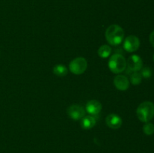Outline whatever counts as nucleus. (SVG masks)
<instances>
[{
  "label": "nucleus",
  "instance_id": "nucleus-1",
  "mask_svg": "<svg viewBox=\"0 0 154 153\" xmlns=\"http://www.w3.org/2000/svg\"><path fill=\"white\" fill-rule=\"evenodd\" d=\"M125 33L121 26L118 25H111L105 31V38L112 46L120 44L124 40Z\"/></svg>",
  "mask_w": 154,
  "mask_h": 153
},
{
  "label": "nucleus",
  "instance_id": "nucleus-2",
  "mask_svg": "<svg viewBox=\"0 0 154 153\" xmlns=\"http://www.w3.org/2000/svg\"><path fill=\"white\" fill-rule=\"evenodd\" d=\"M138 119L142 122H149L154 117V104L144 101L138 106L136 110Z\"/></svg>",
  "mask_w": 154,
  "mask_h": 153
},
{
  "label": "nucleus",
  "instance_id": "nucleus-3",
  "mask_svg": "<svg viewBox=\"0 0 154 153\" xmlns=\"http://www.w3.org/2000/svg\"><path fill=\"white\" fill-rule=\"evenodd\" d=\"M108 67L113 73L120 74L126 70V60L121 54L115 53L110 58L108 61Z\"/></svg>",
  "mask_w": 154,
  "mask_h": 153
},
{
  "label": "nucleus",
  "instance_id": "nucleus-4",
  "mask_svg": "<svg viewBox=\"0 0 154 153\" xmlns=\"http://www.w3.org/2000/svg\"><path fill=\"white\" fill-rule=\"evenodd\" d=\"M87 68V62L84 57H78L69 64V69L74 74H82Z\"/></svg>",
  "mask_w": 154,
  "mask_h": 153
},
{
  "label": "nucleus",
  "instance_id": "nucleus-5",
  "mask_svg": "<svg viewBox=\"0 0 154 153\" xmlns=\"http://www.w3.org/2000/svg\"><path fill=\"white\" fill-rule=\"evenodd\" d=\"M143 62L141 57L138 55H132L128 58L126 62V67H127L128 73L129 72H138L142 68Z\"/></svg>",
  "mask_w": 154,
  "mask_h": 153
},
{
  "label": "nucleus",
  "instance_id": "nucleus-6",
  "mask_svg": "<svg viewBox=\"0 0 154 153\" xmlns=\"http://www.w3.org/2000/svg\"><path fill=\"white\" fill-rule=\"evenodd\" d=\"M140 46V40L137 36L129 35L125 38L123 47L127 52H132L136 51Z\"/></svg>",
  "mask_w": 154,
  "mask_h": 153
},
{
  "label": "nucleus",
  "instance_id": "nucleus-7",
  "mask_svg": "<svg viewBox=\"0 0 154 153\" xmlns=\"http://www.w3.org/2000/svg\"><path fill=\"white\" fill-rule=\"evenodd\" d=\"M67 113L69 116L73 120H79L85 116L86 112L83 106L78 104H73L69 106L67 110Z\"/></svg>",
  "mask_w": 154,
  "mask_h": 153
},
{
  "label": "nucleus",
  "instance_id": "nucleus-8",
  "mask_svg": "<svg viewBox=\"0 0 154 153\" xmlns=\"http://www.w3.org/2000/svg\"><path fill=\"white\" fill-rule=\"evenodd\" d=\"M106 122L107 125L109 128L112 129H118L121 127L122 123V118H120V116H119L118 115L115 113H111L106 117Z\"/></svg>",
  "mask_w": 154,
  "mask_h": 153
},
{
  "label": "nucleus",
  "instance_id": "nucleus-9",
  "mask_svg": "<svg viewBox=\"0 0 154 153\" xmlns=\"http://www.w3.org/2000/svg\"><path fill=\"white\" fill-rule=\"evenodd\" d=\"M114 84L120 91H126L129 86V81L124 75H117L114 79Z\"/></svg>",
  "mask_w": 154,
  "mask_h": 153
},
{
  "label": "nucleus",
  "instance_id": "nucleus-10",
  "mask_svg": "<svg viewBox=\"0 0 154 153\" xmlns=\"http://www.w3.org/2000/svg\"><path fill=\"white\" fill-rule=\"evenodd\" d=\"M102 104L96 100H91L90 101L87 102V105H86V110L87 112L90 114V115L96 116L102 110Z\"/></svg>",
  "mask_w": 154,
  "mask_h": 153
},
{
  "label": "nucleus",
  "instance_id": "nucleus-11",
  "mask_svg": "<svg viewBox=\"0 0 154 153\" xmlns=\"http://www.w3.org/2000/svg\"><path fill=\"white\" fill-rule=\"evenodd\" d=\"M96 120L95 117L92 116H84L81 118V125L84 129L88 130V129H91L92 128L94 127L96 125Z\"/></svg>",
  "mask_w": 154,
  "mask_h": 153
},
{
  "label": "nucleus",
  "instance_id": "nucleus-12",
  "mask_svg": "<svg viewBox=\"0 0 154 153\" xmlns=\"http://www.w3.org/2000/svg\"><path fill=\"white\" fill-rule=\"evenodd\" d=\"M53 72L55 75H57V76H65L67 75L68 74V69L67 68L65 65H63V64H57L54 67L53 69Z\"/></svg>",
  "mask_w": 154,
  "mask_h": 153
},
{
  "label": "nucleus",
  "instance_id": "nucleus-13",
  "mask_svg": "<svg viewBox=\"0 0 154 153\" xmlns=\"http://www.w3.org/2000/svg\"><path fill=\"white\" fill-rule=\"evenodd\" d=\"M111 50H111V47L110 46L107 44L102 45L98 50V54H99V57H101V58H108L111 55Z\"/></svg>",
  "mask_w": 154,
  "mask_h": 153
},
{
  "label": "nucleus",
  "instance_id": "nucleus-14",
  "mask_svg": "<svg viewBox=\"0 0 154 153\" xmlns=\"http://www.w3.org/2000/svg\"><path fill=\"white\" fill-rule=\"evenodd\" d=\"M142 80V76H141V74L139 72H133L131 74L130 76V82L132 85H139Z\"/></svg>",
  "mask_w": 154,
  "mask_h": 153
},
{
  "label": "nucleus",
  "instance_id": "nucleus-15",
  "mask_svg": "<svg viewBox=\"0 0 154 153\" xmlns=\"http://www.w3.org/2000/svg\"><path fill=\"white\" fill-rule=\"evenodd\" d=\"M143 131L146 135H152L154 133V125L153 124L150 122H146V124L143 126Z\"/></svg>",
  "mask_w": 154,
  "mask_h": 153
},
{
  "label": "nucleus",
  "instance_id": "nucleus-16",
  "mask_svg": "<svg viewBox=\"0 0 154 153\" xmlns=\"http://www.w3.org/2000/svg\"><path fill=\"white\" fill-rule=\"evenodd\" d=\"M140 74H141L142 77L150 78L152 75V70L150 68L146 67V68H144L141 69V72H140Z\"/></svg>",
  "mask_w": 154,
  "mask_h": 153
},
{
  "label": "nucleus",
  "instance_id": "nucleus-17",
  "mask_svg": "<svg viewBox=\"0 0 154 153\" xmlns=\"http://www.w3.org/2000/svg\"><path fill=\"white\" fill-rule=\"evenodd\" d=\"M150 42L152 46L154 47V31L152 32L150 34Z\"/></svg>",
  "mask_w": 154,
  "mask_h": 153
},
{
  "label": "nucleus",
  "instance_id": "nucleus-18",
  "mask_svg": "<svg viewBox=\"0 0 154 153\" xmlns=\"http://www.w3.org/2000/svg\"><path fill=\"white\" fill-rule=\"evenodd\" d=\"M153 61H154V54H153Z\"/></svg>",
  "mask_w": 154,
  "mask_h": 153
}]
</instances>
